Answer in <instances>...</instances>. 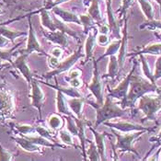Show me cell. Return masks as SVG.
<instances>
[{
	"label": "cell",
	"mask_w": 161,
	"mask_h": 161,
	"mask_svg": "<svg viewBox=\"0 0 161 161\" xmlns=\"http://www.w3.org/2000/svg\"><path fill=\"white\" fill-rule=\"evenodd\" d=\"M4 13H5V11H4V9H3V8H2L0 7V16H1V15H3Z\"/></svg>",
	"instance_id": "cell-55"
},
{
	"label": "cell",
	"mask_w": 161,
	"mask_h": 161,
	"mask_svg": "<svg viewBox=\"0 0 161 161\" xmlns=\"http://www.w3.org/2000/svg\"><path fill=\"white\" fill-rule=\"evenodd\" d=\"M6 65H7V64L4 63V60H3V59H0V70H1L3 67H5Z\"/></svg>",
	"instance_id": "cell-53"
},
{
	"label": "cell",
	"mask_w": 161,
	"mask_h": 161,
	"mask_svg": "<svg viewBox=\"0 0 161 161\" xmlns=\"http://www.w3.org/2000/svg\"><path fill=\"white\" fill-rule=\"evenodd\" d=\"M140 54H152V55H161V42H153L147 44L144 48L137 51L136 53L128 54V56L140 55Z\"/></svg>",
	"instance_id": "cell-25"
},
{
	"label": "cell",
	"mask_w": 161,
	"mask_h": 161,
	"mask_svg": "<svg viewBox=\"0 0 161 161\" xmlns=\"http://www.w3.org/2000/svg\"><path fill=\"white\" fill-rule=\"evenodd\" d=\"M112 132L116 136V144L113 145L114 151L118 150L121 153L130 152L135 154L136 157H139V153L136 151V149L134 147V143L136 142L138 138L142 136L145 133V131H137V132H131V133H124L120 134L119 131L112 129Z\"/></svg>",
	"instance_id": "cell-4"
},
{
	"label": "cell",
	"mask_w": 161,
	"mask_h": 161,
	"mask_svg": "<svg viewBox=\"0 0 161 161\" xmlns=\"http://www.w3.org/2000/svg\"><path fill=\"white\" fill-rule=\"evenodd\" d=\"M80 75H81V71L80 70H78V69H74V70H72V71H70L69 72V75H68V76L65 78L67 81L69 80V79H73V78H77V77H79L80 76Z\"/></svg>",
	"instance_id": "cell-47"
},
{
	"label": "cell",
	"mask_w": 161,
	"mask_h": 161,
	"mask_svg": "<svg viewBox=\"0 0 161 161\" xmlns=\"http://www.w3.org/2000/svg\"><path fill=\"white\" fill-rule=\"evenodd\" d=\"M40 16H41V22L43 28L48 30L49 31H57V27L55 24L54 19H53L50 15L49 10L45 9L44 8L39 10Z\"/></svg>",
	"instance_id": "cell-22"
},
{
	"label": "cell",
	"mask_w": 161,
	"mask_h": 161,
	"mask_svg": "<svg viewBox=\"0 0 161 161\" xmlns=\"http://www.w3.org/2000/svg\"><path fill=\"white\" fill-rule=\"evenodd\" d=\"M89 104L96 110V127L112 119L121 118L127 113L126 109L119 106L116 102L113 101L112 98L110 96H107L105 98V101L101 105H96L92 102H90Z\"/></svg>",
	"instance_id": "cell-2"
},
{
	"label": "cell",
	"mask_w": 161,
	"mask_h": 161,
	"mask_svg": "<svg viewBox=\"0 0 161 161\" xmlns=\"http://www.w3.org/2000/svg\"><path fill=\"white\" fill-rule=\"evenodd\" d=\"M63 53V50L60 48V47H54L53 49L51 51V55L56 57V58H60L62 56Z\"/></svg>",
	"instance_id": "cell-50"
},
{
	"label": "cell",
	"mask_w": 161,
	"mask_h": 161,
	"mask_svg": "<svg viewBox=\"0 0 161 161\" xmlns=\"http://www.w3.org/2000/svg\"><path fill=\"white\" fill-rule=\"evenodd\" d=\"M51 10L56 17H58L61 20L65 23H75V24L81 25L79 16L76 15L75 13L71 12L69 10H65L60 7H55L52 8Z\"/></svg>",
	"instance_id": "cell-13"
},
{
	"label": "cell",
	"mask_w": 161,
	"mask_h": 161,
	"mask_svg": "<svg viewBox=\"0 0 161 161\" xmlns=\"http://www.w3.org/2000/svg\"><path fill=\"white\" fill-rule=\"evenodd\" d=\"M106 2V14H107V20L110 28V31H112V35L115 39H122V33L120 31V25L119 19L114 16L112 10V0H105Z\"/></svg>",
	"instance_id": "cell-11"
},
{
	"label": "cell",
	"mask_w": 161,
	"mask_h": 161,
	"mask_svg": "<svg viewBox=\"0 0 161 161\" xmlns=\"http://www.w3.org/2000/svg\"><path fill=\"white\" fill-rule=\"evenodd\" d=\"M139 29L140 30L148 29V30H151V31H154V30H159V31H161V19H159V20H158V19L147 20V22L140 25Z\"/></svg>",
	"instance_id": "cell-40"
},
{
	"label": "cell",
	"mask_w": 161,
	"mask_h": 161,
	"mask_svg": "<svg viewBox=\"0 0 161 161\" xmlns=\"http://www.w3.org/2000/svg\"><path fill=\"white\" fill-rule=\"evenodd\" d=\"M12 106L11 98L6 90H0V112L9 110Z\"/></svg>",
	"instance_id": "cell-32"
},
{
	"label": "cell",
	"mask_w": 161,
	"mask_h": 161,
	"mask_svg": "<svg viewBox=\"0 0 161 161\" xmlns=\"http://www.w3.org/2000/svg\"><path fill=\"white\" fill-rule=\"evenodd\" d=\"M87 88L93 94L95 99L97 100L98 105H101L104 102L103 97V86L99 76V68H98V62L97 60L93 59V75L91 82L87 84Z\"/></svg>",
	"instance_id": "cell-7"
},
{
	"label": "cell",
	"mask_w": 161,
	"mask_h": 161,
	"mask_svg": "<svg viewBox=\"0 0 161 161\" xmlns=\"http://www.w3.org/2000/svg\"><path fill=\"white\" fill-rule=\"evenodd\" d=\"M48 57V64H49V65L53 69V68H55L57 65H58V64H59V59L58 58H56V57H54V56H53V55H48L47 56Z\"/></svg>",
	"instance_id": "cell-46"
},
{
	"label": "cell",
	"mask_w": 161,
	"mask_h": 161,
	"mask_svg": "<svg viewBox=\"0 0 161 161\" xmlns=\"http://www.w3.org/2000/svg\"><path fill=\"white\" fill-rule=\"evenodd\" d=\"M161 90L157 84L152 83L147 78H144L140 75H132L129 91L127 94V99L125 107H133L137 99L147 93H158Z\"/></svg>",
	"instance_id": "cell-1"
},
{
	"label": "cell",
	"mask_w": 161,
	"mask_h": 161,
	"mask_svg": "<svg viewBox=\"0 0 161 161\" xmlns=\"http://www.w3.org/2000/svg\"><path fill=\"white\" fill-rule=\"evenodd\" d=\"M83 57H85V53H82V48L81 47H78V49L75 51L70 56H68L66 59H64L62 62H59L58 65L55 68H53L52 71H50L49 73L42 75V77L45 78V79H50V78H52L53 76H56L58 75L63 74V73L70 70L71 67L74 65L77 62L79 59L83 58Z\"/></svg>",
	"instance_id": "cell-6"
},
{
	"label": "cell",
	"mask_w": 161,
	"mask_h": 161,
	"mask_svg": "<svg viewBox=\"0 0 161 161\" xmlns=\"http://www.w3.org/2000/svg\"><path fill=\"white\" fill-rule=\"evenodd\" d=\"M97 32L98 31L94 28L90 29L87 35V39L85 42V63H87L90 58H92L93 52L97 44Z\"/></svg>",
	"instance_id": "cell-15"
},
{
	"label": "cell",
	"mask_w": 161,
	"mask_h": 161,
	"mask_svg": "<svg viewBox=\"0 0 161 161\" xmlns=\"http://www.w3.org/2000/svg\"><path fill=\"white\" fill-rule=\"evenodd\" d=\"M29 55L26 54V53H22L20 55H19L14 61H12V64L13 66L15 68H17L20 74L22 75V76L24 77L26 79V81L29 83V85H31V79L33 77V75L31 74V71L27 64V57Z\"/></svg>",
	"instance_id": "cell-12"
},
{
	"label": "cell",
	"mask_w": 161,
	"mask_h": 161,
	"mask_svg": "<svg viewBox=\"0 0 161 161\" xmlns=\"http://www.w3.org/2000/svg\"><path fill=\"white\" fill-rule=\"evenodd\" d=\"M79 19H80V22L81 26L83 27V31L84 33L87 34L89 30L93 28L94 24L96 23V21L88 15V14H83V15H79Z\"/></svg>",
	"instance_id": "cell-30"
},
{
	"label": "cell",
	"mask_w": 161,
	"mask_h": 161,
	"mask_svg": "<svg viewBox=\"0 0 161 161\" xmlns=\"http://www.w3.org/2000/svg\"><path fill=\"white\" fill-rule=\"evenodd\" d=\"M15 129L16 131L20 135V136H30L36 134V129L32 125L29 124H15Z\"/></svg>",
	"instance_id": "cell-35"
},
{
	"label": "cell",
	"mask_w": 161,
	"mask_h": 161,
	"mask_svg": "<svg viewBox=\"0 0 161 161\" xmlns=\"http://www.w3.org/2000/svg\"><path fill=\"white\" fill-rule=\"evenodd\" d=\"M75 122L77 125V128H78V136L77 137L79 138V141H80V144H81V149H82V156L84 158L85 160H87V151H86V124L87 122L83 119V118H76L74 117Z\"/></svg>",
	"instance_id": "cell-17"
},
{
	"label": "cell",
	"mask_w": 161,
	"mask_h": 161,
	"mask_svg": "<svg viewBox=\"0 0 161 161\" xmlns=\"http://www.w3.org/2000/svg\"><path fill=\"white\" fill-rule=\"evenodd\" d=\"M66 129L73 135V136H78V128L77 125L75 122V119L71 115H66Z\"/></svg>",
	"instance_id": "cell-37"
},
{
	"label": "cell",
	"mask_w": 161,
	"mask_h": 161,
	"mask_svg": "<svg viewBox=\"0 0 161 161\" xmlns=\"http://www.w3.org/2000/svg\"><path fill=\"white\" fill-rule=\"evenodd\" d=\"M140 61H141V64H142V70H143V74L145 75L146 78H147L149 81H151L152 83L156 84V81L154 79V74L152 73L150 67H149V64L145 55L144 54H140Z\"/></svg>",
	"instance_id": "cell-29"
},
{
	"label": "cell",
	"mask_w": 161,
	"mask_h": 161,
	"mask_svg": "<svg viewBox=\"0 0 161 161\" xmlns=\"http://www.w3.org/2000/svg\"><path fill=\"white\" fill-rule=\"evenodd\" d=\"M104 125L111 127L112 129H115L121 133H131V132H137V131H145V132H151L152 129L143 126L142 124L131 123L128 121H120V122H110L107 121L104 123Z\"/></svg>",
	"instance_id": "cell-10"
},
{
	"label": "cell",
	"mask_w": 161,
	"mask_h": 161,
	"mask_svg": "<svg viewBox=\"0 0 161 161\" xmlns=\"http://www.w3.org/2000/svg\"><path fill=\"white\" fill-rule=\"evenodd\" d=\"M0 35L6 37L12 43H14V41L17 38L22 37V36H26L27 33L24 31H17V30H12L9 29L8 27H7L6 25L0 24Z\"/></svg>",
	"instance_id": "cell-26"
},
{
	"label": "cell",
	"mask_w": 161,
	"mask_h": 161,
	"mask_svg": "<svg viewBox=\"0 0 161 161\" xmlns=\"http://www.w3.org/2000/svg\"><path fill=\"white\" fill-rule=\"evenodd\" d=\"M90 131L92 132L94 138H95V144L97 146V148L99 150V155H100V159L101 161H106V147H105V137L109 136L108 134H100L99 132H97L94 128H92L91 126H89Z\"/></svg>",
	"instance_id": "cell-18"
},
{
	"label": "cell",
	"mask_w": 161,
	"mask_h": 161,
	"mask_svg": "<svg viewBox=\"0 0 161 161\" xmlns=\"http://www.w3.org/2000/svg\"><path fill=\"white\" fill-rule=\"evenodd\" d=\"M68 83H69V85H70L71 87H75V88H78V87L82 85V82H81V80L79 79V77H77V78H73V79H69V80H68Z\"/></svg>",
	"instance_id": "cell-49"
},
{
	"label": "cell",
	"mask_w": 161,
	"mask_h": 161,
	"mask_svg": "<svg viewBox=\"0 0 161 161\" xmlns=\"http://www.w3.org/2000/svg\"><path fill=\"white\" fill-rule=\"evenodd\" d=\"M48 124L53 130H60L64 125V120L60 115L53 113L48 118Z\"/></svg>",
	"instance_id": "cell-33"
},
{
	"label": "cell",
	"mask_w": 161,
	"mask_h": 161,
	"mask_svg": "<svg viewBox=\"0 0 161 161\" xmlns=\"http://www.w3.org/2000/svg\"><path fill=\"white\" fill-rule=\"evenodd\" d=\"M11 42L6 37L0 35V49H6Z\"/></svg>",
	"instance_id": "cell-48"
},
{
	"label": "cell",
	"mask_w": 161,
	"mask_h": 161,
	"mask_svg": "<svg viewBox=\"0 0 161 161\" xmlns=\"http://www.w3.org/2000/svg\"><path fill=\"white\" fill-rule=\"evenodd\" d=\"M85 102H86V99L83 97L70 98L67 99L68 106L73 112L74 116H75L76 118H82V111H83V106Z\"/></svg>",
	"instance_id": "cell-21"
},
{
	"label": "cell",
	"mask_w": 161,
	"mask_h": 161,
	"mask_svg": "<svg viewBox=\"0 0 161 161\" xmlns=\"http://www.w3.org/2000/svg\"><path fill=\"white\" fill-rule=\"evenodd\" d=\"M120 46H121V39H115L114 41H112V42H110L107 45V49L105 51V53L97 60V62L101 61L105 57H109V56H112V55H115L119 52Z\"/></svg>",
	"instance_id": "cell-28"
},
{
	"label": "cell",
	"mask_w": 161,
	"mask_h": 161,
	"mask_svg": "<svg viewBox=\"0 0 161 161\" xmlns=\"http://www.w3.org/2000/svg\"><path fill=\"white\" fill-rule=\"evenodd\" d=\"M0 5H2V3H1V2H0Z\"/></svg>",
	"instance_id": "cell-56"
},
{
	"label": "cell",
	"mask_w": 161,
	"mask_h": 161,
	"mask_svg": "<svg viewBox=\"0 0 161 161\" xmlns=\"http://www.w3.org/2000/svg\"><path fill=\"white\" fill-rule=\"evenodd\" d=\"M13 159V155L4 148L0 144V161H10Z\"/></svg>",
	"instance_id": "cell-43"
},
{
	"label": "cell",
	"mask_w": 161,
	"mask_h": 161,
	"mask_svg": "<svg viewBox=\"0 0 161 161\" xmlns=\"http://www.w3.org/2000/svg\"><path fill=\"white\" fill-rule=\"evenodd\" d=\"M59 137L61 139L63 143L67 146V147H76L75 144L74 143V139H73V135L66 129H61L59 131Z\"/></svg>",
	"instance_id": "cell-34"
},
{
	"label": "cell",
	"mask_w": 161,
	"mask_h": 161,
	"mask_svg": "<svg viewBox=\"0 0 161 161\" xmlns=\"http://www.w3.org/2000/svg\"><path fill=\"white\" fill-rule=\"evenodd\" d=\"M138 110L144 113V122L156 121L158 112L161 111V90L157 95L147 93L139 99Z\"/></svg>",
	"instance_id": "cell-3"
},
{
	"label": "cell",
	"mask_w": 161,
	"mask_h": 161,
	"mask_svg": "<svg viewBox=\"0 0 161 161\" xmlns=\"http://www.w3.org/2000/svg\"><path fill=\"white\" fill-rule=\"evenodd\" d=\"M134 0H122L120 8L118 9V19H123L126 16V12L128 10V8L132 6Z\"/></svg>",
	"instance_id": "cell-39"
},
{
	"label": "cell",
	"mask_w": 161,
	"mask_h": 161,
	"mask_svg": "<svg viewBox=\"0 0 161 161\" xmlns=\"http://www.w3.org/2000/svg\"><path fill=\"white\" fill-rule=\"evenodd\" d=\"M119 71H120V65L118 62V58L115 55L109 56L108 70H107V73L103 75V78H111L113 80L118 75Z\"/></svg>",
	"instance_id": "cell-24"
},
{
	"label": "cell",
	"mask_w": 161,
	"mask_h": 161,
	"mask_svg": "<svg viewBox=\"0 0 161 161\" xmlns=\"http://www.w3.org/2000/svg\"><path fill=\"white\" fill-rule=\"evenodd\" d=\"M127 44H128V21L127 19H125L124 25V30L122 32V39H121V46L118 53V62L120 65V69H123L124 64V61L126 58V53H127Z\"/></svg>",
	"instance_id": "cell-14"
},
{
	"label": "cell",
	"mask_w": 161,
	"mask_h": 161,
	"mask_svg": "<svg viewBox=\"0 0 161 161\" xmlns=\"http://www.w3.org/2000/svg\"><path fill=\"white\" fill-rule=\"evenodd\" d=\"M42 83H44L45 85H47L48 87H52V88H54V89H59L61 90L64 94L67 95L68 97H71V98H79V97H83L80 92L75 88V87H69V88H66V87H58V86H53V85H50V84H47L45 82H42Z\"/></svg>",
	"instance_id": "cell-31"
},
{
	"label": "cell",
	"mask_w": 161,
	"mask_h": 161,
	"mask_svg": "<svg viewBox=\"0 0 161 161\" xmlns=\"http://www.w3.org/2000/svg\"><path fill=\"white\" fill-rule=\"evenodd\" d=\"M56 111L64 115H74L68 106L67 100L64 99V94L59 89H56Z\"/></svg>",
	"instance_id": "cell-20"
},
{
	"label": "cell",
	"mask_w": 161,
	"mask_h": 161,
	"mask_svg": "<svg viewBox=\"0 0 161 161\" xmlns=\"http://www.w3.org/2000/svg\"><path fill=\"white\" fill-rule=\"evenodd\" d=\"M136 67V62H135V64L133 66V68L131 69V71L129 72V74L127 75L124 78V80L115 87L111 88L109 85H107V89L109 92V95L112 99H116L121 100V107L126 109L125 104H126V99H127V94L129 91V87H130V82H131V78L132 75L135 73Z\"/></svg>",
	"instance_id": "cell-5"
},
{
	"label": "cell",
	"mask_w": 161,
	"mask_h": 161,
	"mask_svg": "<svg viewBox=\"0 0 161 161\" xmlns=\"http://www.w3.org/2000/svg\"><path fill=\"white\" fill-rule=\"evenodd\" d=\"M87 14L96 21L98 24L103 23V18L100 10V0H92L87 9Z\"/></svg>",
	"instance_id": "cell-23"
},
{
	"label": "cell",
	"mask_w": 161,
	"mask_h": 161,
	"mask_svg": "<svg viewBox=\"0 0 161 161\" xmlns=\"http://www.w3.org/2000/svg\"><path fill=\"white\" fill-rule=\"evenodd\" d=\"M109 37L108 34L99 33L97 36V44L99 46H107L109 44Z\"/></svg>",
	"instance_id": "cell-44"
},
{
	"label": "cell",
	"mask_w": 161,
	"mask_h": 161,
	"mask_svg": "<svg viewBox=\"0 0 161 161\" xmlns=\"http://www.w3.org/2000/svg\"><path fill=\"white\" fill-rule=\"evenodd\" d=\"M67 1H69V0H53V1H51L50 3H48V4L45 6L44 8L47 9V10H51L52 8H55V7H59L60 5H62V4L67 2Z\"/></svg>",
	"instance_id": "cell-45"
},
{
	"label": "cell",
	"mask_w": 161,
	"mask_h": 161,
	"mask_svg": "<svg viewBox=\"0 0 161 161\" xmlns=\"http://www.w3.org/2000/svg\"><path fill=\"white\" fill-rule=\"evenodd\" d=\"M21 43H19V44H16L14 47L10 48V49H0V59H3L4 61H8L10 64H12V60H11V57L13 55V53L14 51L17 49L18 47H19Z\"/></svg>",
	"instance_id": "cell-38"
},
{
	"label": "cell",
	"mask_w": 161,
	"mask_h": 161,
	"mask_svg": "<svg viewBox=\"0 0 161 161\" xmlns=\"http://www.w3.org/2000/svg\"><path fill=\"white\" fill-rule=\"evenodd\" d=\"M161 139V128H160V131L158 132V136H156L152 137L150 140H157V141H158V140H160Z\"/></svg>",
	"instance_id": "cell-52"
},
{
	"label": "cell",
	"mask_w": 161,
	"mask_h": 161,
	"mask_svg": "<svg viewBox=\"0 0 161 161\" xmlns=\"http://www.w3.org/2000/svg\"><path fill=\"white\" fill-rule=\"evenodd\" d=\"M31 105L34 108H36L39 112V116L40 119H42V108L45 99V94L42 91V87L39 84L36 78L32 77L31 82Z\"/></svg>",
	"instance_id": "cell-9"
},
{
	"label": "cell",
	"mask_w": 161,
	"mask_h": 161,
	"mask_svg": "<svg viewBox=\"0 0 161 161\" xmlns=\"http://www.w3.org/2000/svg\"><path fill=\"white\" fill-rule=\"evenodd\" d=\"M160 157H161V155H160ZM160 159H161V158H160Z\"/></svg>",
	"instance_id": "cell-57"
},
{
	"label": "cell",
	"mask_w": 161,
	"mask_h": 161,
	"mask_svg": "<svg viewBox=\"0 0 161 161\" xmlns=\"http://www.w3.org/2000/svg\"><path fill=\"white\" fill-rule=\"evenodd\" d=\"M158 5H159V8H160V15H161V0H155Z\"/></svg>",
	"instance_id": "cell-54"
},
{
	"label": "cell",
	"mask_w": 161,
	"mask_h": 161,
	"mask_svg": "<svg viewBox=\"0 0 161 161\" xmlns=\"http://www.w3.org/2000/svg\"><path fill=\"white\" fill-rule=\"evenodd\" d=\"M88 158L87 159L91 161H101L100 159V155L99 153V150L97 148V146L95 144V141L89 142V147L87 149V155Z\"/></svg>",
	"instance_id": "cell-36"
},
{
	"label": "cell",
	"mask_w": 161,
	"mask_h": 161,
	"mask_svg": "<svg viewBox=\"0 0 161 161\" xmlns=\"http://www.w3.org/2000/svg\"><path fill=\"white\" fill-rule=\"evenodd\" d=\"M35 129H36V133L39 136L44 137V138L48 139L52 142H54L53 136L48 129H46L45 127H42V126H35Z\"/></svg>",
	"instance_id": "cell-41"
},
{
	"label": "cell",
	"mask_w": 161,
	"mask_h": 161,
	"mask_svg": "<svg viewBox=\"0 0 161 161\" xmlns=\"http://www.w3.org/2000/svg\"><path fill=\"white\" fill-rule=\"evenodd\" d=\"M44 37L53 43L58 44L59 46L62 47H67L68 46V35L64 32L62 31H48V32H43Z\"/></svg>",
	"instance_id": "cell-16"
},
{
	"label": "cell",
	"mask_w": 161,
	"mask_h": 161,
	"mask_svg": "<svg viewBox=\"0 0 161 161\" xmlns=\"http://www.w3.org/2000/svg\"><path fill=\"white\" fill-rule=\"evenodd\" d=\"M154 79L157 82L158 79L161 78V55H158L156 64H155V71H154Z\"/></svg>",
	"instance_id": "cell-42"
},
{
	"label": "cell",
	"mask_w": 161,
	"mask_h": 161,
	"mask_svg": "<svg viewBox=\"0 0 161 161\" xmlns=\"http://www.w3.org/2000/svg\"><path fill=\"white\" fill-rule=\"evenodd\" d=\"M11 139L14 140L21 148L27 151V152H30V153H41L42 152V149L40 148V147L34 144L33 142L30 141L29 139H27L26 137L21 136L18 137V136H14L11 137Z\"/></svg>",
	"instance_id": "cell-19"
},
{
	"label": "cell",
	"mask_w": 161,
	"mask_h": 161,
	"mask_svg": "<svg viewBox=\"0 0 161 161\" xmlns=\"http://www.w3.org/2000/svg\"><path fill=\"white\" fill-rule=\"evenodd\" d=\"M141 10L143 11L146 19L147 20H152L154 19V16H155V10L153 8L152 3L150 2V0H137Z\"/></svg>",
	"instance_id": "cell-27"
},
{
	"label": "cell",
	"mask_w": 161,
	"mask_h": 161,
	"mask_svg": "<svg viewBox=\"0 0 161 161\" xmlns=\"http://www.w3.org/2000/svg\"><path fill=\"white\" fill-rule=\"evenodd\" d=\"M99 31L100 33H104V34H108L109 31H110V28H109V25L108 24H100L99 25Z\"/></svg>",
	"instance_id": "cell-51"
},
{
	"label": "cell",
	"mask_w": 161,
	"mask_h": 161,
	"mask_svg": "<svg viewBox=\"0 0 161 161\" xmlns=\"http://www.w3.org/2000/svg\"><path fill=\"white\" fill-rule=\"evenodd\" d=\"M28 23H29V32H28V40H27V45L21 53H26L28 55H30L31 53L36 52L39 53L42 55L48 56V54L44 52V50L42 49L40 42L38 41V38L36 36L34 28L32 26V22H31V15L28 16Z\"/></svg>",
	"instance_id": "cell-8"
}]
</instances>
